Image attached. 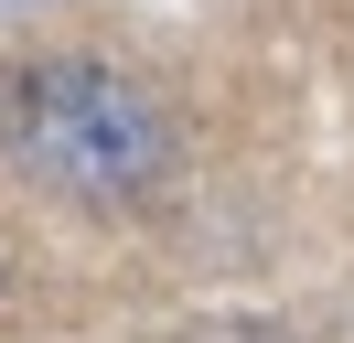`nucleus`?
Returning a JSON list of instances; mask_svg holds the SVG:
<instances>
[{"label":"nucleus","mask_w":354,"mask_h":343,"mask_svg":"<svg viewBox=\"0 0 354 343\" xmlns=\"http://www.w3.org/2000/svg\"><path fill=\"white\" fill-rule=\"evenodd\" d=\"M0 150L65 204H140L172 172V118L118 64L54 54V64H22L0 86Z\"/></svg>","instance_id":"1"}]
</instances>
